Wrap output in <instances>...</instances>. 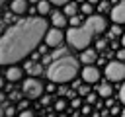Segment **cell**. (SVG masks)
<instances>
[{
	"label": "cell",
	"instance_id": "6da1fadb",
	"mask_svg": "<svg viewBox=\"0 0 125 117\" xmlns=\"http://www.w3.org/2000/svg\"><path fill=\"white\" fill-rule=\"evenodd\" d=\"M47 21L41 16H29L8 27L0 39V64L10 66L23 60L47 35Z\"/></svg>",
	"mask_w": 125,
	"mask_h": 117
},
{
	"label": "cell",
	"instance_id": "7a4b0ae2",
	"mask_svg": "<svg viewBox=\"0 0 125 117\" xmlns=\"http://www.w3.org/2000/svg\"><path fill=\"white\" fill-rule=\"evenodd\" d=\"M47 78L55 84H66L72 82L78 76V60L74 57H59L51 62V66L45 70Z\"/></svg>",
	"mask_w": 125,
	"mask_h": 117
},
{
	"label": "cell",
	"instance_id": "3957f363",
	"mask_svg": "<svg viewBox=\"0 0 125 117\" xmlns=\"http://www.w3.org/2000/svg\"><path fill=\"white\" fill-rule=\"evenodd\" d=\"M92 37H94V31L84 23L80 27H68L66 31V41L70 43V47H74L76 51H84L90 47L92 43Z\"/></svg>",
	"mask_w": 125,
	"mask_h": 117
},
{
	"label": "cell",
	"instance_id": "277c9868",
	"mask_svg": "<svg viewBox=\"0 0 125 117\" xmlns=\"http://www.w3.org/2000/svg\"><path fill=\"white\" fill-rule=\"evenodd\" d=\"M21 92H23V96L27 99H39L43 96V92H45V84L39 78L29 76V78H25L21 82Z\"/></svg>",
	"mask_w": 125,
	"mask_h": 117
},
{
	"label": "cell",
	"instance_id": "5b68a950",
	"mask_svg": "<svg viewBox=\"0 0 125 117\" xmlns=\"http://www.w3.org/2000/svg\"><path fill=\"white\" fill-rule=\"evenodd\" d=\"M104 74L109 82H121L125 80V62L123 60H109L104 68Z\"/></svg>",
	"mask_w": 125,
	"mask_h": 117
},
{
	"label": "cell",
	"instance_id": "8992f818",
	"mask_svg": "<svg viewBox=\"0 0 125 117\" xmlns=\"http://www.w3.org/2000/svg\"><path fill=\"white\" fill-rule=\"evenodd\" d=\"M66 39V33H62V29H59V27H51L49 31H47V35H45V45L49 47V49H59L61 45H62V41Z\"/></svg>",
	"mask_w": 125,
	"mask_h": 117
},
{
	"label": "cell",
	"instance_id": "52a82bcc",
	"mask_svg": "<svg viewBox=\"0 0 125 117\" xmlns=\"http://www.w3.org/2000/svg\"><path fill=\"white\" fill-rule=\"evenodd\" d=\"M84 23L94 31V35H100V33H104V31L107 29V20H105L102 14H94V16H90V18H86Z\"/></svg>",
	"mask_w": 125,
	"mask_h": 117
},
{
	"label": "cell",
	"instance_id": "ba28073f",
	"mask_svg": "<svg viewBox=\"0 0 125 117\" xmlns=\"http://www.w3.org/2000/svg\"><path fill=\"white\" fill-rule=\"evenodd\" d=\"M100 78H102V70L96 64H86L82 68V80L86 84H96V82H100Z\"/></svg>",
	"mask_w": 125,
	"mask_h": 117
},
{
	"label": "cell",
	"instance_id": "9c48e42d",
	"mask_svg": "<svg viewBox=\"0 0 125 117\" xmlns=\"http://www.w3.org/2000/svg\"><path fill=\"white\" fill-rule=\"evenodd\" d=\"M4 74H6V80H8V82H20V80H23V68L18 66V64L6 66Z\"/></svg>",
	"mask_w": 125,
	"mask_h": 117
},
{
	"label": "cell",
	"instance_id": "30bf717a",
	"mask_svg": "<svg viewBox=\"0 0 125 117\" xmlns=\"http://www.w3.org/2000/svg\"><path fill=\"white\" fill-rule=\"evenodd\" d=\"M111 21L113 23H125V0H119L111 8Z\"/></svg>",
	"mask_w": 125,
	"mask_h": 117
},
{
	"label": "cell",
	"instance_id": "8fae6325",
	"mask_svg": "<svg viewBox=\"0 0 125 117\" xmlns=\"http://www.w3.org/2000/svg\"><path fill=\"white\" fill-rule=\"evenodd\" d=\"M8 8L14 16H23L29 10V0H10Z\"/></svg>",
	"mask_w": 125,
	"mask_h": 117
},
{
	"label": "cell",
	"instance_id": "7c38bea8",
	"mask_svg": "<svg viewBox=\"0 0 125 117\" xmlns=\"http://www.w3.org/2000/svg\"><path fill=\"white\" fill-rule=\"evenodd\" d=\"M96 60H98V49H84L82 53H80V62L86 66V64H96Z\"/></svg>",
	"mask_w": 125,
	"mask_h": 117
},
{
	"label": "cell",
	"instance_id": "4fadbf2b",
	"mask_svg": "<svg viewBox=\"0 0 125 117\" xmlns=\"http://www.w3.org/2000/svg\"><path fill=\"white\" fill-rule=\"evenodd\" d=\"M51 23H53V27H62V25H66V16H64V12H53L51 14Z\"/></svg>",
	"mask_w": 125,
	"mask_h": 117
},
{
	"label": "cell",
	"instance_id": "5bb4252c",
	"mask_svg": "<svg viewBox=\"0 0 125 117\" xmlns=\"http://www.w3.org/2000/svg\"><path fill=\"white\" fill-rule=\"evenodd\" d=\"M23 70H27V72H29V76H33V78H37L41 72H45V70H43V66H41L39 62H31V60H29V62H25V68H23Z\"/></svg>",
	"mask_w": 125,
	"mask_h": 117
},
{
	"label": "cell",
	"instance_id": "9a60e30c",
	"mask_svg": "<svg viewBox=\"0 0 125 117\" xmlns=\"http://www.w3.org/2000/svg\"><path fill=\"white\" fill-rule=\"evenodd\" d=\"M78 2H68L66 6H62V12H64V16L66 18H74V16H78Z\"/></svg>",
	"mask_w": 125,
	"mask_h": 117
},
{
	"label": "cell",
	"instance_id": "2e32d148",
	"mask_svg": "<svg viewBox=\"0 0 125 117\" xmlns=\"http://www.w3.org/2000/svg\"><path fill=\"white\" fill-rule=\"evenodd\" d=\"M49 12H51V2H49V0H41V2L37 4V14L43 18V16H47Z\"/></svg>",
	"mask_w": 125,
	"mask_h": 117
},
{
	"label": "cell",
	"instance_id": "e0dca14e",
	"mask_svg": "<svg viewBox=\"0 0 125 117\" xmlns=\"http://www.w3.org/2000/svg\"><path fill=\"white\" fill-rule=\"evenodd\" d=\"M98 96L109 99V98H111V86H109V84H102V86H98Z\"/></svg>",
	"mask_w": 125,
	"mask_h": 117
},
{
	"label": "cell",
	"instance_id": "ac0fdd59",
	"mask_svg": "<svg viewBox=\"0 0 125 117\" xmlns=\"http://www.w3.org/2000/svg\"><path fill=\"white\" fill-rule=\"evenodd\" d=\"M68 105H70V101H68L66 98H61V99H57V101H55V109H57L59 113H64Z\"/></svg>",
	"mask_w": 125,
	"mask_h": 117
},
{
	"label": "cell",
	"instance_id": "d6986e66",
	"mask_svg": "<svg viewBox=\"0 0 125 117\" xmlns=\"http://www.w3.org/2000/svg\"><path fill=\"white\" fill-rule=\"evenodd\" d=\"M80 12L90 18V16H94V6H92L90 2H84V4H80Z\"/></svg>",
	"mask_w": 125,
	"mask_h": 117
},
{
	"label": "cell",
	"instance_id": "ffe728a7",
	"mask_svg": "<svg viewBox=\"0 0 125 117\" xmlns=\"http://www.w3.org/2000/svg\"><path fill=\"white\" fill-rule=\"evenodd\" d=\"M109 31H111V35H115V37H117V35H123V29H121V25H119V23H113Z\"/></svg>",
	"mask_w": 125,
	"mask_h": 117
},
{
	"label": "cell",
	"instance_id": "44dd1931",
	"mask_svg": "<svg viewBox=\"0 0 125 117\" xmlns=\"http://www.w3.org/2000/svg\"><path fill=\"white\" fill-rule=\"evenodd\" d=\"M18 117H35V111L33 109H21L18 113Z\"/></svg>",
	"mask_w": 125,
	"mask_h": 117
},
{
	"label": "cell",
	"instance_id": "7402d4cb",
	"mask_svg": "<svg viewBox=\"0 0 125 117\" xmlns=\"http://www.w3.org/2000/svg\"><path fill=\"white\" fill-rule=\"evenodd\" d=\"M4 115H6V117H14V115H16V107H14V105H8L6 111H4Z\"/></svg>",
	"mask_w": 125,
	"mask_h": 117
},
{
	"label": "cell",
	"instance_id": "603a6c76",
	"mask_svg": "<svg viewBox=\"0 0 125 117\" xmlns=\"http://www.w3.org/2000/svg\"><path fill=\"white\" fill-rule=\"evenodd\" d=\"M96 99H98V96H96V94H92V92L86 96V103H90V105H92V103H96Z\"/></svg>",
	"mask_w": 125,
	"mask_h": 117
},
{
	"label": "cell",
	"instance_id": "cb8c5ba5",
	"mask_svg": "<svg viewBox=\"0 0 125 117\" xmlns=\"http://www.w3.org/2000/svg\"><path fill=\"white\" fill-rule=\"evenodd\" d=\"M51 4H55V6H66L68 2H72V0H49Z\"/></svg>",
	"mask_w": 125,
	"mask_h": 117
},
{
	"label": "cell",
	"instance_id": "d4e9b609",
	"mask_svg": "<svg viewBox=\"0 0 125 117\" xmlns=\"http://www.w3.org/2000/svg\"><path fill=\"white\" fill-rule=\"evenodd\" d=\"M119 101H121V103L125 105V84H123V86L119 88Z\"/></svg>",
	"mask_w": 125,
	"mask_h": 117
},
{
	"label": "cell",
	"instance_id": "484cf974",
	"mask_svg": "<svg viewBox=\"0 0 125 117\" xmlns=\"http://www.w3.org/2000/svg\"><path fill=\"white\" fill-rule=\"evenodd\" d=\"M80 105H82V101H80V98H74V99L70 101V107H74V109H78Z\"/></svg>",
	"mask_w": 125,
	"mask_h": 117
},
{
	"label": "cell",
	"instance_id": "4316f807",
	"mask_svg": "<svg viewBox=\"0 0 125 117\" xmlns=\"http://www.w3.org/2000/svg\"><path fill=\"white\" fill-rule=\"evenodd\" d=\"M115 57H117V60H125V49L121 47V49L115 53Z\"/></svg>",
	"mask_w": 125,
	"mask_h": 117
},
{
	"label": "cell",
	"instance_id": "83f0119b",
	"mask_svg": "<svg viewBox=\"0 0 125 117\" xmlns=\"http://www.w3.org/2000/svg\"><path fill=\"white\" fill-rule=\"evenodd\" d=\"M78 94H82V96H88V94H90V88H88V86H80V88H78Z\"/></svg>",
	"mask_w": 125,
	"mask_h": 117
},
{
	"label": "cell",
	"instance_id": "f1b7e54d",
	"mask_svg": "<svg viewBox=\"0 0 125 117\" xmlns=\"http://www.w3.org/2000/svg\"><path fill=\"white\" fill-rule=\"evenodd\" d=\"M105 45H107V43H105L104 39H100V41L96 43V49H98V51H102V49H105Z\"/></svg>",
	"mask_w": 125,
	"mask_h": 117
},
{
	"label": "cell",
	"instance_id": "f546056e",
	"mask_svg": "<svg viewBox=\"0 0 125 117\" xmlns=\"http://www.w3.org/2000/svg\"><path fill=\"white\" fill-rule=\"evenodd\" d=\"M82 113H84V115H90V103H88V105H84V107H82Z\"/></svg>",
	"mask_w": 125,
	"mask_h": 117
},
{
	"label": "cell",
	"instance_id": "4dcf8cb0",
	"mask_svg": "<svg viewBox=\"0 0 125 117\" xmlns=\"http://www.w3.org/2000/svg\"><path fill=\"white\" fill-rule=\"evenodd\" d=\"M47 92H55V82H51V84H47Z\"/></svg>",
	"mask_w": 125,
	"mask_h": 117
},
{
	"label": "cell",
	"instance_id": "1f68e13d",
	"mask_svg": "<svg viewBox=\"0 0 125 117\" xmlns=\"http://www.w3.org/2000/svg\"><path fill=\"white\" fill-rule=\"evenodd\" d=\"M111 113H113V115H117V113H119V107H117V105H115V107H111Z\"/></svg>",
	"mask_w": 125,
	"mask_h": 117
},
{
	"label": "cell",
	"instance_id": "d6a6232c",
	"mask_svg": "<svg viewBox=\"0 0 125 117\" xmlns=\"http://www.w3.org/2000/svg\"><path fill=\"white\" fill-rule=\"evenodd\" d=\"M121 47H123V49H125V33H123V35H121Z\"/></svg>",
	"mask_w": 125,
	"mask_h": 117
},
{
	"label": "cell",
	"instance_id": "836d02e7",
	"mask_svg": "<svg viewBox=\"0 0 125 117\" xmlns=\"http://www.w3.org/2000/svg\"><path fill=\"white\" fill-rule=\"evenodd\" d=\"M86 2H90V4H92V6H96V4H98V2H100V0H86Z\"/></svg>",
	"mask_w": 125,
	"mask_h": 117
},
{
	"label": "cell",
	"instance_id": "e575fe53",
	"mask_svg": "<svg viewBox=\"0 0 125 117\" xmlns=\"http://www.w3.org/2000/svg\"><path fill=\"white\" fill-rule=\"evenodd\" d=\"M41 0H29V4H39Z\"/></svg>",
	"mask_w": 125,
	"mask_h": 117
},
{
	"label": "cell",
	"instance_id": "d590c367",
	"mask_svg": "<svg viewBox=\"0 0 125 117\" xmlns=\"http://www.w3.org/2000/svg\"><path fill=\"white\" fill-rule=\"evenodd\" d=\"M92 117H102V113H92Z\"/></svg>",
	"mask_w": 125,
	"mask_h": 117
},
{
	"label": "cell",
	"instance_id": "8d00e7d4",
	"mask_svg": "<svg viewBox=\"0 0 125 117\" xmlns=\"http://www.w3.org/2000/svg\"><path fill=\"white\" fill-rule=\"evenodd\" d=\"M76 2H80V4H84V2H86V0H76Z\"/></svg>",
	"mask_w": 125,
	"mask_h": 117
},
{
	"label": "cell",
	"instance_id": "74e56055",
	"mask_svg": "<svg viewBox=\"0 0 125 117\" xmlns=\"http://www.w3.org/2000/svg\"><path fill=\"white\" fill-rule=\"evenodd\" d=\"M121 117H125V109H123V111H121Z\"/></svg>",
	"mask_w": 125,
	"mask_h": 117
},
{
	"label": "cell",
	"instance_id": "f35d334b",
	"mask_svg": "<svg viewBox=\"0 0 125 117\" xmlns=\"http://www.w3.org/2000/svg\"><path fill=\"white\" fill-rule=\"evenodd\" d=\"M59 117H68V115H64V113H61V115H59Z\"/></svg>",
	"mask_w": 125,
	"mask_h": 117
}]
</instances>
